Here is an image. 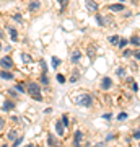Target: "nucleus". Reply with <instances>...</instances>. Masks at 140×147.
Segmentation results:
<instances>
[{"instance_id":"2eb2a0df","label":"nucleus","mask_w":140,"mask_h":147,"mask_svg":"<svg viewBox=\"0 0 140 147\" xmlns=\"http://www.w3.org/2000/svg\"><path fill=\"white\" fill-rule=\"evenodd\" d=\"M39 7H41V3H39L38 0H33L31 3H29V10H38Z\"/></svg>"},{"instance_id":"72a5a7b5","label":"nucleus","mask_w":140,"mask_h":147,"mask_svg":"<svg viewBox=\"0 0 140 147\" xmlns=\"http://www.w3.org/2000/svg\"><path fill=\"white\" fill-rule=\"evenodd\" d=\"M130 54H132V53H130L129 49H124V53H122V56H124V57H129Z\"/></svg>"},{"instance_id":"58836bf2","label":"nucleus","mask_w":140,"mask_h":147,"mask_svg":"<svg viewBox=\"0 0 140 147\" xmlns=\"http://www.w3.org/2000/svg\"><path fill=\"white\" fill-rule=\"evenodd\" d=\"M41 67L44 69V70H47V67H46V62H44V61H41Z\"/></svg>"},{"instance_id":"0eeeda50","label":"nucleus","mask_w":140,"mask_h":147,"mask_svg":"<svg viewBox=\"0 0 140 147\" xmlns=\"http://www.w3.org/2000/svg\"><path fill=\"white\" fill-rule=\"evenodd\" d=\"M0 79H3V80H13V74L8 72V70H2V72H0Z\"/></svg>"},{"instance_id":"f3484780","label":"nucleus","mask_w":140,"mask_h":147,"mask_svg":"<svg viewBox=\"0 0 140 147\" xmlns=\"http://www.w3.org/2000/svg\"><path fill=\"white\" fill-rule=\"evenodd\" d=\"M7 137H8V141H15L16 137H18V132H16V131H10Z\"/></svg>"},{"instance_id":"5701e85b","label":"nucleus","mask_w":140,"mask_h":147,"mask_svg":"<svg viewBox=\"0 0 140 147\" xmlns=\"http://www.w3.org/2000/svg\"><path fill=\"white\" fill-rule=\"evenodd\" d=\"M21 142H23V136H21V137H16L15 141H13V144H15V146H20Z\"/></svg>"},{"instance_id":"ddd939ff","label":"nucleus","mask_w":140,"mask_h":147,"mask_svg":"<svg viewBox=\"0 0 140 147\" xmlns=\"http://www.w3.org/2000/svg\"><path fill=\"white\" fill-rule=\"evenodd\" d=\"M127 44H129V39H125V38H119V42H117V46H119L121 49H124Z\"/></svg>"},{"instance_id":"39448f33","label":"nucleus","mask_w":140,"mask_h":147,"mask_svg":"<svg viewBox=\"0 0 140 147\" xmlns=\"http://www.w3.org/2000/svg\"><path fill=\"white\" fill-rule=\"evenodd\" d=\"M85 5H86V8H88V10H91V11L98 10V3H96L94 0H86V2H85Z\"/></svg>"},{"instance_id":"4468645a","label":"nucleus","mask_w":140,"mask_h":147,"mask_svg":"<svg viewBox=\"0 0 140 147\" xmlns=\"http://www.w3.org/2000/svg\"><path fill=\"white\" fill-rule=\"evenodd\" d=\"M113 46H117V42H119V36L117 34H114V36H109V39H108Z\"/></svg>"},{"instance_id":"c85d7f7f","label":"nucleus","mask_w":140,"mask_h":147,"mask_svg":"<svg viewBox=\"0 0 140 147\" xmlns=\"http://www.w3.org/2000/svg\"><path fill=\"white\" fill-rule=\"evenodd\" d=\"M132 54H134V57L137 59V61H140V51H139V49H137V51H134Z\"/></svg>"},{"instance_id":"9b49d317","label":"nucleus","mask_w":140,"mask_h":147,"mask_svg":"<svg viewBox=\"0 0 140 147\" xmlns=\"http://www.w3.org/2000/svg\"><path fill=\"white\" fill-rule=\"evenodd\" d=\"M13 108H15V105H13L11 101H5L3 106H2V110H3V111H10V110H13Z\"/></svg>"},{"instance_id":"9d476101","label":"nucleus","mask_w":140,"mask_h":147,"mask_svg":"<svg viewBox=\"0 0 140 147\" xmlns=\"http://www.w3.org/2000/svg\"><path fill=\"white\" fill-rule=\"evenodd\" d=\"M109 10L111 11H122L124 10V5L122 3H114V5H109Z\"/></svg>"},{"instance_id":"cd10ccee","label":"nucleus","mask_w":140,"mask_h":147,"mask_svg":"<svg viewBox=\"0 0 140 147\" xmlns=\"http://www.w3.org/2000/svg\"><path fill=\"white\" fill-rule=\"evenodd\" d=\"M21 57H23V61H25V62H31V57H29L28 54H23Z\"/></svg>"},{"instance_id":"c756f323","label":"nucleus","mask_w":140,"mask_h":147,"mask_svg":"<svg viewBox=\"0 0 140 147\" xmlns=\"http://www.w3.org/2000/svg\"><path fill=\"white\" fill-rule=\"evenodd\" d=\"M16 90H18V92H21V93H25V87H23L21 84H18V85H16Z\"/></svg>"},{"instance_id":"7c9ffc66","label":"nucleus","mask_w":140,"mask_h":147,"mask_svg":"<svg viewBox=\"0 0 140 147\" xmlns=\"http://www.w3.org/2000/svg\"><path fill=\"white\" fill-rule=\"evenodd\" d=\"M88 54H90V57H91V59L94 57V47H90V49H88Z\"/></svg>"},{"instance_id":"4be33fe9","label":"nucleus","mask_w":140,"mask_h":147,"mask_svg":"<svg viewBox=\"0 0 140 147\" xmlns=\"http://www.w3.org/2000/svg\"><path fill=\"white\" fill-rule=\"evenodd\" d=\"M124 119H127V113H121L117 116V121H124Z\"/></svg>"},{"instance_id":"f03ea898","label":"nucleus","mask_w":140,"mask_h":147,"mask_svg":"<svg viewBox=\"0 0 140 147\" xmlns=\"http://www.w3.org/2000/svg\"><path fill=\"white\" fill-rule=\"evenodd\" d=\"M26 88H28V93L31 95L34 100H38V101L42 100V96L39 95V93H41V88H39V85H38V84L31 82V84H28V87H26Z\"/></svg>"},{"instance_id":"393cba45","label":"nucleus","mask_w":140,"mask_h":147,"mask_svg":"<svg viewBox=\"0 0 140 147\" xmlns=\"http://www.w3.org/2000/svg\"><path fill=\"white\" fill-rule=\"evenodd\" d=\"M117 75L119 77H125V70L124 69H117Z\"/></svg>"},{"instance_id":"20e7f679","label":"nucleus","mask_w":140,"mask_h":147,"mask_svg":"<svg viewBox=\"0 0 140 147\" xmlns=\"http://www.w3.org/2000/svg\"><path fill=\"white\" fill-rule=\"evenodd\" d=\"M113 87V80L109 79V77H104L103 80H101V88L103 90H109Z\"/></svg>"},{"instance_id":"a19ab883","label":"nucleus","mask_w":140,"mask_h":147,"mask_svg":"<svg viewBox=\"0 0 140 147\" xmlns=\"http://www.w3.org/2000/svg\"><path fill=\"white\" fill-rule=\"evenodd\" d=\"M119 2H125V0H119Z\"/></svg>"},{"instance_id":"4c0bfd02","label":"nucleus","mask_w":140,"mask_h":147,"mask_svg":"<svg viewBox=\"0 0 140 147\" xmlns=\"http://www.w3.org/2000/svg\"><path fill=\"white\" fill-rule=\"evenodd\" d=\"M3 126H5V121H3V119H2V118H0V129H2V127H3Z\"/></svg>"},{"instance_id":"2f4dec72","label":"nucleus","mask_w":140,"mask_h":147,"mask_svg":"<svg viewBox=\"0 0 140 147\" xmlns=\"http://www.w3.org/2000/svg\"><path fill=\"white\" fill-rule=\"evenodd\" d=\"M62 123H64V126H68V118L65 115L62 116Z\"/></svg>"},{"instance_id":"e433bc0d","label":"nucleus","mask_w":140,"mask_h":147,"mask_svg":"<svg viewBox=\"0 0 140 147\" xmlns=\"http://www.w3.org/2000/svg\"><path fill=\"white\" fill-rule=\"evenodd\" d=\"M103 118H104V119H111V118H113V115H109V113H106V115H103Z\"/></svg>"},{"instance_id":"dca6fc26","label":"nucleus","mask_w":140,"mask_h":147,"mask_svg":"<svg viewBox=\"0 0 140 147\" xmlns=\"http://www.w3.org/2000/svg\"><path fill=\"white\" fill-rule=\"evenodd\" d=\"M129 42H132L134 46H140V38H139V36H132V38L129 39Z\"/></svg>"},{"instance_id":"79ce46f5","label":"nucleus","mask_w":140,"mask_h":147,"mask_svg":"<svg viewBox=\"0 0 140 147\" xmlns=\"http://www.w3.org/2000/svg\"><path fill=\"white\" fill-rule=\"evenodd\" d=\"M0 47H2V44H0Z\"/></svg>"},{"instance_id":"f257e3e1","label":"nucleus","mask_w":140,"mask_h":147,"mask_svg":"<svg viewBox=\"0 0 140 147\" xmlns=\"http://www.w3.org/2000/svg\"><path fill=\"white\" fill-rule=\"evenodd\" d=\"M73 101H75L77 105H80V106L88 108V106H91V103H93V98H91L88 93H82L80 96H75V98H73Z\"/></svg>"},{"instance_id":"b1692460","label":"nucleus","mask_w":140,"mask_h":147,"mask_svg":"<svg viewBox=\"0 0 140 147\" xmlns=\"http://www.w3.org/2000/svg\"><path fill=\"white\" fill-rule=\"evenodd\" d=\"M13 20H15V21H20V23H21V21H23V18H21V15L15 13V15H13Z\"/></svg>"},{"instance_id":"6e6552de","label":"nucleus","mask_w":140,"mask_h":147,"mask_svg":"<svg viewBox=\"0 0 140 147\" xmlns=\"http://www.w3.org/2000/svg\"><path fill=\"white\" fill-rule=\"evenodd\" d=\"M82 139H83V132L82 131H77V132H75V139H73V146H80Z\"/></svg>"},{"instance_id":"1a4fd4ad","label":"nucleus","mask_w":140,"mask_h":147,"mask_svg":"<svg viewBox=\"0 0 140 147\" xmlns=\"http://www.w3.org/2000/svg\"><path fill=\"white\" fill-rule=\"evenodd\" d=\"M80 59H82V53H80V51H73L72 56H70V61H72V62H78Z\"/></svg>"},{"instance_id":"423d86ee","label":"nucleus","mask_w":140,"mask_h":147,"mask_svg":"<svg viewBox=\"0 0 140 147\" xmlns=\"http://www.w3.org/2000/svg\"><path fill=\"white\" fill-rule=\"evenodd\" d=\"M56 129H57L59 136H64V134H65V126H64V123H60V121L56 123Z\"/></svg>"},{"instance_id":"bb28decb","label":"nucleus","mask_w":140,"mask_h":147,"mask_svg":"<svg viewBox=\"0 0 140 147\" xmlns=\"http://www.w3.org/2000/svg\"><path fill=\"white\" fill-rule=\"evenodd\" d=\"M77 80H78V72L73 74L72 77H70V82H72V84H73V82H77Z\"/></svg>"},{"instance_id":"473e14b6","label":"nucleus","mask_w":140,"mask_h":147,"mask_svg":"<svg viewBox=\"0 0 140 147\" xmlns=\"http://www.w3.org/2000/svg\"><path fill=\"white\" fill-rule=\"evenodd\" d=\"M59 2V5H60V8H64V7L67 5V0H57Z\"/></svg>"},{"instance_id":"a211bd4d","label":"nucleus","mask_w":140,"mask_h":147,"mask_svg":"<svg viewBox=\"0 0 140 147\" xmlns=\"http://www.w3.org/2000/svg\"><path fill=\"white\" fill-rule=\"evenodd\" d=\"M59 64H60V61H59L57 57H52V69H57Z\"/></svg>"},{"instance_id":"412c9836","label":"nucleus","mask_w":140,"mask_h":147,"mask_svg":"<svg viewBox=\"0 0 140 147\" xmlns=\"http://www.w3.org/2000/svg\"><path fill=\"white\" fill-rule=\"evenodd\" d=\"M41 82H42L44 85H47V84H49V77H47L46 74H44V75H41Z\"/></svg>"},{"instance_id":"7ed1b4c3","label":"nucleus","mask_w":140,"mask_h":147,"mask_svg":"<svg viewBox=\"0 0 140 147\" xmlns=\"http://www.w3.org/2000/svg\"><path fill=\"white\" fill-rule=\"evenodd\" d=\"M0 67H3L5 70H10V69L13 67V61H11L10 57H2V61H0Z\"/></svg>"},{"instance_id":"aec40b11","label":"nucleus","mask_w":140,"mask_h":147,"mask_svg":"<svg viewBox=\"0 0 140 147\" xmlns=\"http://www.w3.org/2000/svg\"><path fill=\"white\" fill-rule=\"evenodd\" d=\"M47 144H49V146H54V144H56V139H54V137H52L51 134L47 136Z\"/></svg>"},{"instance_id":"f704fd0d","label":"nucleus","mask_w":140,"mask_h":147,"mask_svg":"<svg viewBox=\"0 0 140 147\" xmlns=\"http://www.w3.org/2000/svg\"><path fill=\"white\" fill-rule=\"evenodd\" d=\"M134 139H140V131H135L134 132Z\"/></svg>"},{"instance_id":"a878e982","label":"nucleus","mask_w":140,"mask_h":147,"mask_svg":"<svg viewBox=\"0 0 140 147\" xmlns=\"http://www.w3.org/2000/svg\"><path fill=\"white\" fill-rule=\"evenodd\" d=\"M96 21H98L99 25H104V20H103V16L101 15H96Z\"/></svg>"},{"instance_id":"ea45409f","label":"nucleus","mask_w":140,"mask_h":147,"mask_svg":"<svg viewBox=\"0 0 140 147\" xmlns=\"http://www.w3.org/2000/svg\"><path fill=\"white\" fill-rule=\"evenodd\" d=\"M132 2H134V3H137V2H139V0H132Z\"/></svg>"},{"instance_id":"f8f14e48","label":"nucleus","mask_w":140,"mask_h":147,"mask_svg":"<svg viewBox=\"0 0 140 147\" xmlns=\"http://www.w3.org/2000/svg\"><path fill=\"white\" fill-rule=\"evenodd\" d=\"M8 33H10V36H11V41H16L18 39V33H16L15 28H8Z\"/></svg>"},{"instance_id":"c9c22d12","label":"nucleus","mask_w":140,"mask_h":147,"mask_svg":"<svg viewBox=\"0 0 140 147\" xmlns=\"http://www.w3.org/2000/svg\"><path fill=\"white\" fill-rule=\"evenodd\" d=\"M132 90H134V92H137V90H139V85L134 84V82H132Z\"/></svg>"},{"instance_id":"6ab92c4d","label":"nucleus","mask_w":140,"mask_h":147,"mask_svg":"<svg viewBox=\"0 0 140 147\" xmlns=\"http://www.w3.org/2000/svg\"><path fill=\"white\" fill-rule=\"evenodd\" d=\"M57 82H59L60 85H62V84H65V77H64L62 74H57Z\"/></svg>"}]
</instances>
